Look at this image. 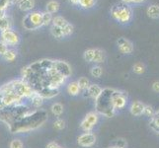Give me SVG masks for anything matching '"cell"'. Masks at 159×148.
I'll use <instances>...</instances> for the list:
<instances>
[{
	"label": "cell",
	"instance_id": "obj_1",
	"mask_svg": "<svg viewBox=\"0 0 159 148\" xmlns=\"http://www.w3.org/2000/svg\"><path fill=\"white\" fill-rule=\"evenodd\" d=\"M47 119L48 114L45 110H33L26 117L11 124L9 129L12 133L29 132L31 130H35L42 127Z\"/></svg>",
	"mask_w": 159,
	"mask_h": 148
},
{
	"label": "cell",
	"instance_id": "obj_2",
	"mask_svg": "<svg viewBox=\"0 0 159 148\" xmlns=\"http://www.w3.org/2000/svg\"><path fill=\"white\" fill-rule=\"evenodd\" d=\"M114 90L115 89L112 88L103 89L100 96L95 100V112L106 118H112L116 113L112 104V94Z\"/></svg>",
	"mask_w": 159,
	"mask_h": 148
},
{
	"label": "cell",
	"instance_id": "obj_3",
	"mask_svg": "<svg viewBox=\"0 0 159 148\" xmlns=\"http://www.w3.org/2000/svg\"><path fill=\"white\" fill-rule=\"evenodd\" d=\"M111 15L120 24H128L133 18V11L128 4H116L111 9Z\"/></svg>",
	"mask_w": 159,
	"mask_h": 148
},
{
	"label": "cell",
	"instance_id": "obj_4",
	"mask_svg": "<svg viewBox=\"0 0 159 148\" xmlns=\"http://www.w3.org/2000/svg\"><path fill=\"white\" fill-rule=\"evenodd\" d=\"M23 27L25 30L35 31L43 27V18L42 12L40 11H33L25 15L23 18Z\"/></svg>",
	"mask_w": 159,
	"mask_h": 148
},
{
	"label": "cell",
	"instance_id": "obj_5",
	"mask_svg": "<svg viewBox=\"0 0 159 148\" xmlns=\"http://www.w3.org/2000/svg\"><path fill=\"white\" fill-rule=\"evenodd\" d=\"M14 90L17 94L23 99H29L35 91L32 89V87L23 79L13 80Z\"/></svg>",
	"mask_w": 159,
	"mask_h": 148
},
{
	"label": "cell",
	"instance_id": "obj_6",
	"mask_svg": "<svg viewBox=\"0 0 159 148\" xmlns=\"http://www.w3.org/2000/svg\"><path fill=\"white\" fill-rule=\"evenodd\" d=\"M98 120H99V114L97 112H90L82 119L80 128L84 132H91L92 129L97 124Z\"/></svg>",
	"mask_w": 159,
	"mask_h": 148
},
{
	"label": "cell",
	"instance_id": "obj_7",
	"mask_svg": "<svg viewBox=\"0 0 159 148\" xmlns=\"http://www.w3.org/2000/svg\"><path fill=\"white\" fill-rule=\"evenodd\" d=\"M127 103H128V98L124 92L114 90L112 94V104L115 111L124 109L127 106Z\"/></svg>",
	"mask_w": 159,
	"mask_h": 148
},
{
	"label": "cell",
	"instance_id": "obj_8",
	"mask_svg": "<svg viewBox=\"0 0 159 148\" xmlns=\"http://www.w3.org/2000/svg\"><path fill=\"white\" fill-rule=\"evenodd\" d=\"M1 41L5 45L10 47H15L20 43V37L15 31L10 29L1 32Z\"/></svg>",
	"mask_w": 159,
	"mask_h": 148
},
{
	"label": "cell",
	"instance_id": "obj_9",
	"mask_svg": "<svg viewBox=\"0 0 159 148\" xmlns=\"http://www.w3.org/2000/svg\"><path fill=\"white\" fill-rule=\"evenodd\" d=\"M77 142L81 147H92L96 142V136L92 132H84L78 136Z\"/></svg>",
	"mask_w": 159,
	"mask_h": 148
},
{
	"label": "cell",
	"instance_id": "obj_10",
	"mask_svg": "<svg viewBox=\"0 0 159 148\" xmlns=\"http://www.w3.org/2000/svg\"><path fill=\"white\" fill-rule=\"evenodd\" d=\"M52 67L65 78H68L71 75V68L69 64L65 61H62V60H53Z\"/></svg>",
	"mask_w": 159,
	"mask_h": 148
},
{
	"label": "cell",
	"instance_id": "obj_11",
	"mask_svg": "<svg viewBox=\"0 0 159 148\" xmlns=\"http://www.w3.org/2000/svg\"><path fill=\"white\" fill-rule=\"evenodd\" d=\"M117 45L119 47L120 52L124 54H129L134 51V46L128 39L125 38H119L117 41Z\"/></svg>",
	"mask_w": 159,
	"mask_h": 148
},
{
	"label": "cell",
	"instance_id": "obj_12",
	"mask_svg": "<svg viewBox=\"0 0 159 148\" xmlns=\"http://www.w3.org/2000/svg\"><path fill=\"white\" fill-rule=\"evenodd\" d=\"M27 100L29 101V106L31 108H33L34 110H39L43 104V99L40 94H38L37 92H34L33 93V95L29 98L27 99Z\"/></svg>",
	"mask_w": 159,
	"mask_h": 148
},
{
	"label": "cell",
	"instance_id": "obj_13",
	"mask_svg": "<svg viewBox=\"0 0 159 148\" xmlns=\"http://www.w3.org/2000/svg\"><path fill=\"white\" fill-rule=\"evenodd\" d=\"M144 104L141 103L139 101H134L131 103L130 108H129V112L130 114L134 117H139L143 114V110H144Z\"/></svg>",
	"mask_w": 159,
	"mask_h": 148
},
{
	"label": "cell",
	"instance_id": "obj_14",
	"mask_svg": "<svg viewBox=\"0 0 159 148\" xmlns=\"http://www.w3.org/2000/svg\"><path fill=\"white\" fill-rule=\"evenodd\" d=\"M102 88L98 85V84H90L88 89H87V95H88L93 100H96V99L100 96L102 93Z\"/></svg>",
	"mask_w": 159,
	"mask_h": 148
},
{
	"label": "cell",
	"instance_id": "obj_15",
	"mask_svg": "<svg viewBox=\"0 0 159 148\" xmlns=\"http://www.w3.org/2000/svg\"><path fill=\"white\" fill-rule=\"evenodd\" d=\"M18 7L22 11H31L35 7V0H18Z\"/></svg>",
	"mask_w": 159,
	"mask_h": 148
},
{
	"label": "cell",
	"instance_id": "obj_16",
	"mask_svg": "<svg viewBox=\"0 0 159 148\" xmlns=\"http://www.w3.org/2000/svg\"><path fill=\"white\" fill-rule=\"evenodd\" d=\"M58 90L57 89H50V88H43L39 92H37L38 94H40L43 99H52L58 95Z\"/></svg>",
	"mask_w": 159,
	"mask_h": 148
},
{
	"label": "cell",
	"instance_id": "obj_17",
	"mask_svg": "<svg viewBox=\"0 0 159 148\" xmlns=\"http://www.w3.org/2000/svg\"><path fill=\"white\" fill-rule=\"evenodd\" d=\"M106 59V53L104 51L100 48H94V57H93V61L94 63H103Z\"/></svg>",
	"mask_w": 159,
	"mask_h": 148
},
{
	"label": "cell",
	"instance_id": "obj_18",
	"mask_svg": "<svg viewBox=\"0 0 159 148\" xmlns=\"http://www.w3.org/2000/svg\"><path fill=\"white\" fill-rule=\"evenodd\" d=\"M67 93L70 96H77L80 91V88L78 86L77 81H73V82H70V83L67 85V88H66Z\"/></svg>",
	"mask_w": 159,
	"mask_h": 148
},
{
	"label": "cell",
	"instance_id": "obj_19",
	"mask_svg": "<svg viewBox=\"0 0 159 148\" xmlns=\"http://www.w3.org/2000/svg\"><path fill=\"white\" fill-rule=\"evenodd\" d=\"M11 26H12V22L8 16H4V17L0 18V32H4L6 30H10Z\"/></svg>",
	"mask_w": 159,
	"mask_h": 148
},
{
	"label": "cell",
	"instance_id": "obj_20",
	"mask_svg": "<svg viewBox=\"0 0 159 148\" xmlns=\"http://www.w3.org/2000/svg\"><path fill=\"white\" fill-rule=\"evenodd\" d=\"M147 15L151 19H158L159 18V6L156 4H152L147 8Z\"/></svg>",
	"mask_w": 159,
	"mask_h": 148
},
{
	"label": "cell",
	"instance_id": "obj_21",
	"mask_svg": "<svg viewBox=\"0 0 159 148\" xmlns=\"http://www.w3.org/2000/svg\"><path fill=\"white\" fill-rule=\"evenodd\" d=\"M59 9V3L56 0H51V1H48L47 6H46V11L51 14H54L57 13Z\"/></svg>",
	"mask_w": 159,
	"mask_h": 148
},
{
	"label": "cell",
	"instance_id": "obj_22",
	"mask_svg": "<svg viewBox=\"0 0 159 148\" xmlns=\"http://www.w3.org/2000/svg\"><path fill=\"white\" fill-rule=\"evenodd\" d=\"M51 112L57 117L61 116L63 113V106L60 103H53L51 106Z\"/></svg>",
	"mask_w": 159,
	"mask_h": 148
},
{
	"label": "cell",
	"instance_id": "obj_23",
	"mask_svg": "<svg viewBox=\"0 0 159 148\" xmlns=\"http://www.w3.org/2000/svg\"><path fill=\"white\" fill-rule=\"evenodd\" d=\"M2 57H3L4 60H6V61L12 62L16 59V57H17V52L14 51V49H9L8 48L7 52L2 56Z\"/></svg>",
	"mask_w": 159,
	"mask_h": 148
},
{
	"label": "cell",
	"instance_id": "obj_24",
	"mask_svg": "<svg viewBox=\"0 0 159 148\" xmlns=\"http://www.w3.org/2000/svg\"><path fill=\"white\" fill-rule=\"evenodd\" d=\"M52 25L59 27V28H63V27L66 25L68 22L65 20L61 16H56V17H52Z\"/></svg>",
	"mask_w": 159,
	"mask_h": 148
},
{
	"label": "cell",
	"instance_id": "obj_25",
	"mask_svg": "<svg viewBox=\"0 0 159 148\" xmlns=\"http://www.w3.org/2000/svg\"><path fill=\"white\" fill-rule=\"evenodd\" d=\"M77 83H78V86L80 88V91H86L87 89H88L89 85H90L89 79L86 78V77H80L77 80Z\"/></svg>",
	"mask_w": 159,
	"mask_h": 148
},
{
	"label": "cell",
	"instance_id": "obj_26",
	"mask_svg": "<svg viewBox=\"0 0 159 148\" xmlns=\"http://www.w3.org/2000/svg\"><path fill=\"white\" fill-rule=\"evenodd\" d=\"M150 127L156 132H159V111L155 113V116L150 120Z\"/></svg>",
	"mask_w": 159,
	"mask_h": 148
},
{
	"label": "cell",
	"instance_id": "obj_27",
	"mask_svg": "<svg viewBox=\"0 0 159 148\" xmlns=\"http://www.w3.org/2000/svg\"><path fill=\"white\" fill-rule=\"evenodd\" d=\"M90 74L94 78H100L103 74V68L100 66V65H94L90 70Z\"/></svg>",
	"mask_w": 159,
	"mask_h": 148
},
{
	"label": "cell",
	"instance_id": "obj_28",
	"mask_svg": "<svg viewBox=\"0 0 159 148\" xmlns=\"http://www.w3.org/2000/svg\"><path fill=\"white\" fill-rule=\"evenodd\" d=\"M51 34L57 38V39H62L63 38V33H62V28H59V27L57 26H52L51 28Z\"/></svg>",
	"mask_w": 159,
	"mask_h": 148
},
{
	"label": "cell",
	"instance_id": "obj_29",
	"mask_svg": "<svg viewBox=\"0 0 159 148\" xmlns=\"http://www.w3.org/2000/svg\"><path fill=\"white\" fill-rule=\"evenodd\" d=\"M96 4V0H80L79 6L83 9H90Z\"/></svg>",
	"mask_w": 159,
	"mask_h": 148
},
{
	"label": "cell",
	"instance_id": "obj_30",
	"mask_svg": "<svg viewBox=\"0 0 159 148\" xmlns=\"http://www.w3.org/2000/svg\"><path fill=\"white\" fill-rule=\"evenodd\" d=\"M42 18H43V26H48L52 22V14L47 12H42Z\"/></svg>",
	"mask_w": 159,
	"mask_h": 148
},
{
	"label": "cell",
	"instance_id": "obj_31",
	"mask_svg": "<svg viewBox=\"0 0 159 148\" xmlns=\"http://www.w3.org/2000/svg\"><path fill=\"white\" fill-rule=\"evenodd\" d=\"M93 57H94V48H88L86 49L83 53V58L87 62H92Z\"/></svg>",
	"mask_w": 159,
	"mask_h": 148
},
{
	"label": "cell",
	"instance_id": "obj_32",
	"mask_svg": "<svg viewBox=\"0 0 159 148\" xmlns=\"http://www.w3.org/2000/svg\"><path fill=\"white\" fill-rule=\"evenodd\" d=\"M155 111H154V109H153L151 106H144V110H143V114H144L145 117H147V118H150V119H152L153 117L155 116Z\"/></svg>",
	"mask_w": 159,
	"mask_h": 148
},
{
	"label": "cell",
	"instance_id": "obj_33",
	"mask_svg": "<svg viewBox=\"0 0 159 148\" xmlns=\"http://www.w3.org/2000/svg\"><path fill=\"white\" fill-rule=\"evenodd\" d=\"M73 26L71 25V24H69V23H67L66 25H65L63 28H62V33H63V37H68V36H70L71 34L73 33Z\"/></svg>",
	"mask_w": 159,
	"mask_h": 148
},
{
	"label": "cell",
	"instance_id": "obj_34",
	"mask_svg": "<svg viewBox=\"0 0 159 148\" xmlns=\"http://www.w3.org/2000/svg\"><path fill=\"white\" fill-rule=\"evenodd\" d=\"M53 128L57 130H62L65 128V122L61 119H57L56 122L53 123Z\"/></svg>",
	"mask_w": 159,
	"mask_h": 148
},
{
	"label": "cell",
	"instance_id": "obj_35",
	"mask_svg": "<svg viewBox=\"0 0 159 148\" xmlns=\"http://www.w3.org/2000/svg\"><path fill=\"white\" fill-rule=\"evenodd\" d=\"M134 73L136 74H142V73H144V71H145V67H144V65L140 63V62H138V63H135L134 65Z\"/></svg>",
	"mask_w": 159,
	"mask_h": 148
},
{
	"label": "cell",
	"instance_id": "obj_36",
	"mask_svg": "<svg viewBox=\"0 0 159 148\" xmlns=\"http://www.w3.org/2000/svg\"><path fill=\"white\" fill-rule=\"evenodd\" d=\"M9 148H24V144L20 139L15 138L13 140H11L9 144Z\"/></svg>",
	"mask_w": 159,
	"mask_h": 148
},
{
	"label": "cell",
	"instance_id": "obj_37",
	"mask_svg": "<svg viewBox=\"0 0 159 148\" xmlns=\"http://www.w3.org/2000/svg\"><path fill=\"white\" fill-rule=\"evenodd\" d=\"M114 146L117 147V148H125L127 147V142H125V140L123 138H118V139L115 140Z\"/></svg>",
	"mask_w": 159,
	"mask_h": 148
},
{
	"label": "cell",
	"instance_id": "obj_38",
	"mask_svg": "<svg viewBox=\"0 0 159 148\" xmlns=\"http://www.w3.org/2000/svg\"><path fill=\"white\" fill-rule=\"evenodd\" d=\"M7 49H8V46L7 45H5V43L0 40V56H3V54L7 52Z\"/></svg>",
	"mask_w": 159,
	"mask_h": 148
},
{
	"label": "cell",
	"instance_id": "obj_39",
	"mask_svg": "<svg viewBox=\"0 0 159 148\" xmlns=\"http://www.w3.org/2000/svg\"><path fill=\"white\" fill-rule=\"evenodd\" d=\"M46 148H63V147H62V146H60L59 144H57V142L51 141V142H48V143L47 144Z\"/></svg>",
	"mask_w": 159,
	"mask_h": 148
},
{
	"label": "cell",
	"instance_id": "obj_40",
	"mask_svg": "<svg viewBox=\"0 0 159 148\" xmlns=\"http://www.w3.org/2000/svg\"><path fill=\"white\" fill-rule=\"evenodd\" d=\"M125 4H129V3H141L145 1V0H120Z\"/></svg>",
	"mask_w": 159,
	"mask_h": 148
},
{
	"label": "cell",
	"instance_id": "obj_41",
	"mask_svg": "<svg viewBox=\"0 0 159 148\" xmlns=\"http://www.w3.org/2000/svg\"><path fill=\"white\" fill-rule=\"evenodd\" d=\"M152 89H153V91H154V92L159 93V81L153 82V84H152Z\"/></svg>",
	"mask_w": 159,
	"mask_h": 148
},
{
	"label": "cell",
	"instance_id": "obj_42",
	"mask_svg": "<svg viewBox=\"0 0 159 148\" xmlns=\"http://www.w3.org/2000/svg\"><path fill=\"white\" fill-rule=\"evenodd\" d=\"M79 1H80V0H69V2L71 4H73V5H78Z\"/></svg>",
	"mask_w": 159,
	"mask_h": 148
},
{
	"label": "cell",
	"instance_id": "obj_43",
	"mask_svg": "<svg viewBox=\"0 0 159 148\" xmlns=\"http://www.w3.org/2000/svg\"><path fill=\"white\" fill-rule=\"evenodd\" d=\"M109 148H117V147H115V146H112V147H109Z\"/></svg>",
	"mask_w": 159,
	"mask_h": 148
}]
</instances>
